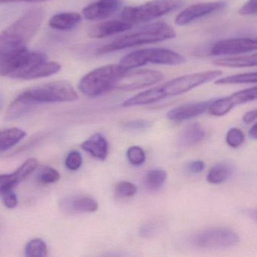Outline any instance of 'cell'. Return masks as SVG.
Wrapping results in <instances>:
<instances>
[{"label":"cell","mask_w":257,"mask_h":257,"mask_svg":"<svg viewBox=\"0 0 257 257\" xmlns=\"http://www.w3.org/2000/svg\"><path fill=\"white\" fill-rule=\"evenodd\" d=\"M42 9H32L22 15L0 34V60L27 49L44 20Z\"/></svg>","instance_id":"obj_2"},{"label":"cell","mask_w":257,"mask_h":257,"mask_svg":"<svg viewBox=\"0 0 257 257\" xmlns=\"http://www.w3.org/2000/svg\"><path fill=\"white\" fill-rule=\"evenodd\" d=\"M121 4L120 0H97L87 6L82 10V15L88 21L103 20L116 13Z\"/></svg>","instance_id":"obj_14"},{"label":"cell","mask_w":257,"mask_h":257,"mask_svg":"<svg viewBox=\"0 0 257 257\" xmlns=\"http://www.w3.org/2000/svg\"><path fill=\"white\" fill-rule=\"evenodd\" d=\"M256 87L237 91L228 97H222L211 102L208 107L210 114L214 116H222L237 105L253 101L256 99Z\"/></svg>","instance_id":"obj_11"},{"label":"cell","mask_w":257,"mask_h":257,"mask_svg":"<svg viewBox=\"0 0 257 257\" xmlns=\"http://www.w3.org/2000/svg\"><path fill=\"white\" fill-rule=\"evenodd\" d=\"M61 207L68 213H93L98 209L97 201L85 195L64 198Z\"/></svg>","instance_id":"obj_17"},{"label":"cell","mask_w":257,"mask_h":257,"mask_svg":"<svg viewBox=\"0 0 257 257\" xmlns=\"http://www.w3.org/2000/svg\"><path fill=\"white\" fill-rule=\"evenodd\" d=\"M213 64L219 67L230 68H243V67H255L257 64L256 54L243 56L231 57V58H219L214 60Z\"/></svg>","instance_id":"obj_22"},{"label":"cell","mask_w":257,"mask_h":257,"mask_svg":"<svg viewBox=\"0 0 257 257\" xmlns=\"http://www.w3.org/2000/svg\"><path fill=\"white\" fill-rule=\"evenodd\" d=\"M50 0H0V6L5 4H18V3H42Z\"/></svg>","instance_id":"obj_41"},{"label":"cell","mask_w":257,"mask_h":257,"mask_svg":"<svg viewBox=\"0 0 257 257\" xmlns=\"http://www.w3.org/2000/svg\"><path fill=\"white\" fill-rule=\"evenodd\" d=\"M115 192L120 196L132 197L138 192V188L131 182L121 181L115 186Z\"/></svg>","instance_id":"obj_33"},{"label":"cell","mask_w":257,"mask_h":257,"mask_svg":"<svg viewBox=\"0 0 257 257\" xmlns=\"http://www.w3.org/2000/svg\"><path fill=\"white\" fill-rule=\"evenodd\" d=\"M205 136V132L199 123H192L186 126L179 137L180 147L188 148L201 142Z\"/></svg>","instance_id":"obj_21"},{"label":"cell","mask_w":257,"mask_h":257,"mask_svg":"<svg viewBox=\"0 0 257 257\" xmlns=\"http://www.w3.org/2000/svg\"><path fill=\"white\" fill-rule=\"evenodd\" d=\"M81 147L82 150L99 160L104 161L107 157L109 150L107 141L101 134H94L84 141Z\"/></svg>","instance_id":"obj_19"},{"label":"cell","mask_w":257,"mask_h":257,"mask_svg":"<svg viewBox=\"0 0 257 257\" xmlns=\"http://www.w3.org/2000/svg\"><path fill=\"white\" fill-rule=\"evenodd\" d=\"M211 102L212 100H210L185 103L171 109L167 114V116L170 120L174 121H183L191 119L204 113L208 109Z\"/></svg>","instance_id":"obj_15"},{"label":"cell","mask_w":257,"mask_h":257,"mask_svg":"<svg viewBox=\"0 0 257 257\" xmlns=\"http://www.w3.org/2000/svg\"><path fill=\"white\" fill-rule=\"evenodd\" d=\"M186 62L183 55L169 49L154 48L141 49L123 57L119 64L127 70H133L148 64L180 65Z\"/></svg>","instance_id":"obj_7"},{"label":"cell","mask_w":257,"mask_h":257,"mask_svg":"<svg viewBox=\"0 0 257 257\" xmlns=\"http://www.w3.org/2000/svg\"><path fill=\"white\" fill-rule=\"evenodd\" d=\"M150 125V122L145 119L130 120L123 124V127L128 130H144Z\"/></svg>","instance_id":"obj_35"},{"label":"cell","mask_w":257,"mask_h":257,"mask_svg":"<svg viewBox=\"0 0 257 257\" xmlns=\"http://www.w3.org/2000/svg\"><path fill=\"white\" fill-rule=\"evenodd\" d=\"M82 21V16L76 13H61L51 18L49 25L58 31H70L76 28Z\"/></svg>","instance_id":"obj_20"},{"label":"cell","mask_w":257,"mask_h":257,"mask_svg":"<svg viewBox=\"0 0 257 257\" xmlns=\"http://www.w3.org/2000/svg\"><path fill=\"white\" fill-rule=\"evenodd\" d=\"M61 67L58 63L49 61L48 60L33 64L29 68L24 71L18 79L22 80H32L48 77L56 74L61 70Z\"/></svg>","instance_id":"obj_18"},{"label":"cell","mask_w":257,"mask_h":257,"mask_svg":"<svg viewBox=\"0 0 257 257\" xmlns=\"http://www.w3.org/2000/svg\"><path fill=\"white\" fill-rule=\"evenodd\" d=\"M127 159L132 165L140 166L146 161L145 151L138 146H132L127 150Z\"/></svg>","instance_id":"obj_31"},{"label":"cell","mask_w":257,"mask_h":257,"mask_svg":"<svg viewBox=\"0 0 257 257\" xmlns=\"http://www.w3.org/2000/svg\"><path fill=\"white\" fill-rule=\"evenodd\" d=\"M156 231V225H152V224H147L141 228V234L143 237H148L153 235Z\"/></svg>","instance_id":"obj_39"},{"label":"cell","mask_w":257,"mask_h":257,"mask_svg":"<svg viewBox=\"0 0 257 257\" xmlns=\"http://www.w3.org/2000/svg\"><path fill=\"white\" fill-rule=\"evenodd\" d=\"M238 13L243 16H255L257 13L256 0H248L240 9Z\"/></svg>","instance_id":"obj_36"},{"label":"cell","mask_w":257,"mask_h":257,"mask_svg":"<svg viewBox=\"0 0 257 257\" xmlns=\"http://www.w3.org/2000/svg\"><path fill=\"white\" fill-rule=\"evenodd\" d=\"M256 49V41L250 38H233L221 40L212 46L210 54L213 56L249 53Z\"/></svg>","instance_id":"obj_13"},{"label":"cell","mask_w":257,"mask_h":257,"mask_svg":"<svg viewBox=\"0 0 257 257\" xmlns=\"http://www.w3.org/2000/svg\"><path fill=\"white\" fill-rule=\"evenodd\" d=\"M132 27V25L124 21H107L91 27L88 36L90 38L103 39L128 31Z\"/></svg>","instance_id":"obj_16"},{"label":"cell","mask_w":257,"mask_h":257,"mask_svg":"<svg viewBox=\"0 0 257 257\" xmlns=\"http://www.w3.org/2000/svg\"><path fill=\"white\" fill-rule=\"evenodd\" d=\"M48 60L47 55L40 52H30L28 49L0 60V76L16 79L24 70L36 63Z\"/></svg>","instance_id":"obj_9"},{"label":"cell","mask_w":257,"mask_h":257,"mask_svg":"<svg viewBox=\"0 0 257 257\" xmlns=\"http://www.w3.org/2000/svg\"><path fill=\"white\" fill-rule=\"evenodd\" d=\"M226 6L227 3L225 1L201 3L191 6L177 15L175 19L176 25L179 26H186L195 21L222 11Z\"/></svg>","instance_id":"obj_12"},{"label":"cell","mask_w":257,"mask_h":257,"mask_svg":"<svg viewBox=\"0 0 257 257\" xmlns=\"http://www.w3.org/2000/svg\"><path fill=\"white\" fill-rule=\"evenodd\" d=\"M59 172L49 166H44L40 168L37 172V178L39 183L42 184L48 185L56 183L60 180Z\"/></svg>","instance_id":"obj_30"},{"label":"cell","mask_w":257,"mask_h":257,"mask_svg":"<svg viewBox=\"0 0 257 257\" xmlns=\"http://www.w3.org/2000/svg\"><path fill=\"white\" fill-rule=\"evenodd\" d=\"M23 181V178L18 170L13 174L0 175V194L11 192L19 183Z\"/></svg>","instance_id":"obj_28"},{"label":"cell","mask_w":257,"mask_h":257,"mask_svg":"<svg viewBox=\"0 0 257 257\" xmlns=\"http://www.w3.org/2000/svg\"><path fill=\"white\" fill-rule=\"evenodd\" d=\"M163 79V73L157 70L143 69L132 71L130 70L120 78L115 84L114 89L124 91H135L156 85Z\"/></svg>","instance_id":"obj_10"},{"label":"cell","mask_w":257,"mask_h":257,"mask_svg":"<svg viewBox=\"0 0 257 257\" xmlns=\"http://www.w3.org/2000/svg\"><path fill=\"white\" fill-rule=\"evenodd\" d=\"M47 245L44 240L40 238L34 239L27 243L25 247V255L28 257L47 256Z\"/></svg>","instance_id":"obj_29"},{"label":"cell","mask_w":257,"mask_h":257,"mask_svg":"<svg viewBox=\"0 0 257 257\" xmlns=\"http://www.w3.org/2000/svg\"><path fill=\"white\" fill-rule=\"evenodd\" d=\"M166 171L161 169H154L148 171L144 178L146 187L151 191L160 189L167 180Z\"/></svg>","instance_id":"obj_26"},{"label":"cell","mask_w":257,"mask_h":257,"mask_svg":"<svg viewBox=\"0 0 257 257\" xmlns=\"http://www.w3.org/2000/svg\"><path fill=\"white\" fill-rule=\"evenodd\" d=\"M34 105L29 100L19 94L13 103L10 104L7 110V118L8 120L16 119L29 112Z\"/></svg>","instance_id":"obj_25"},{"label":"cell","mask_w":257,"mask_h":257,"mask_svg":"<svg viewBox=\"0 0 257 257\" xmlns=\"http://www.w3.org/2000/svg\"><path fill=\"white\" fill-rule=\"evenodd\" d=\"M233 174V167L228 162H219L215 165L207 174V181L211 184H220L228 180Z\"/></svg>","instance_id":"obj_24"},{"label":"cell","mask_w":257,"mask_h":257,"mask_svg":"<svg viewBox=\"0 0 257 257\" xmlns=\"http://www.w3.org/2000/svg\"><path fill=\"white\" fill-rule=\"evenodd\" d=\"M240 241L238 235L225 228H210L194 234L190 237V243L194 247L201 249H223L235 246Z\"/></svg>","instance_id":"obj_8"},{"label":"cell","mask_w":257,"mask_h":257,"mask_svg":"<svg viewBox=\"0 0 257 257\" xmlns=\"http://www.w3.org/2000/svg\"><path fill=\"white\" fill-rule=\"evenodd\" d=\"M256 117L257 111L256 109H254V110L249 111V112L245 113L242 117V120H243V122L249 124L255 121Z\"/></svg>","instance_id":"obj_40"},{"label":"cell","mask_w":257,"mask_h":257,"mask_svg":"<svg viewBox=\"0 0 257 257\" xmlns=\"http://www.w3.org/2000/svg\"><path fill=\"white\" fill-rule=\"evenodd\" d=\"M183 5L181 0H152L138 7H125L121 18L132 25L147 23L177 11Z\"/></svg>","instance_id":"obj_5"},{"label":"cell","mask_w":257,"mask_h":257,"mask_svg":"<svg viewBox=\"0 0 257 257\" xmlns=\"http://www.w3.org/2000/svg\"><path fill=\"white\" fill-rule=\"evenodd\" d=\"M245 136L240 129L233 127L228 131L226 135L227 144L231 148H237L244 142Z\"/></svg>","instance_id":"obj_32"},{"label":"cell","mask_w":257,"mask_h":257,"mask_svg":"<svg viewBox=\"0 0 257 257\" xmlns=\"http://www.w3.org/2000/svg\"><path fill=\"white\" fill-rule=\"evenodd\" d=\"M20 94L35 106L39 103L75 101L78 99L77 93L66 81H56L33 87Z\"/></svg>","instance_id":"obj_6"},{"label":"cell","mask_w":257,"mask_h":257,"mask_svg":"<svg viewBox=\"0 0 257 257\" xmlns=\"http://www.w3.org/2000/svg\"><path fill=\"white\" fill-rule=\"evenodd\" d=\"M219 70H207L200 73L183 75L168 81L166 83L139 93L124 100V107L151 104L168 97L181 95L200 85L218 79L222 76Z\"/></svg>","instance_id":"obj_1"},{"label":"cell","mask_w":257,"mask_h":257,"mask_svg":"<svg viewBox=\"0 0 257 257\" xmlns=\"http://www.w3.org/2000/svg\"><path fill=\"white\" fill-rule=\"evenodd\" d=\"M128 71L120 64L98 67L82 78L79 88L84 95L96 97L114 89L120 78Z\"/></svg>","instance_id":"obj_4"},{"label":"cell","mask_w":257,"mask_h":257,"mask_svg":"<svg viewBox=\"0 0 257 257\" xmlns=\"http://www.w3.org/2000/svg\"><path fill=\"white\" fill-rule=\"evenodd\" d=\"M176 37L174 28L164 22L145 25L138 31L115 39L97 50V55H105L116 51L136 47L141 45L159 43Z\"/></svg>","instance_id":"obj_3"},{"label":"cell","mask_w":257,"mask_h":257,"mask_svg":"<svg viewBox=\"0 0 257 257\" xmlns=\"http://www.w3.org/2000/svg\"><path fill=\"white\" fill-rule=\"evenodd\" d=\"M257 82V74L254 73H241L232 75L226 77L216 79V85H236V84H255Z\"/></svg>","instance_id":"obj_27"},{"label":"cell","mask_w":257,"mask_h":257,"mask_svg":"<svg viewBox=\"0 0 257 257\" xmlns=\"http://www.w3.org/2000/svg\"><path fill=\"white\" fill-rule=\"evenodd\" d=\"M3 105V100L2 98H1V97H0V109H1V107H2Z\"/></svg>","instance_id":"obj_43"},{"label":"cell","mask_w":257,"mask_h":257,"mask_svg":"<svg viewBox=\"0 0 257 257\" xmlns=\"http://www.w3.org/2000/svg\"><path fill=\"white\" fill-rule=\"evenodd\" d=\"M188 171L192 174H200L205 168V164L201 160L193 161L187 167Z\"/></svg>","instance_id":"obj_38"},{"label":"cell","mask_w":257,"mask_h":257,"mask_svg":"<svg viewBox=\"0 0 257 257\" xmlns=\"http://www.w3.org/2000/svg\"><path fill=\"white\" fill-rule=\"evenodd\" d=\"M249 135L252 139H257V124H254L249 129Z\"/></svg>","instance_id":"obj_42"},{"label":"cell","mask_w":257,"mask_h":257,"mask_svg":"<svg viewBox=\"0 0 257 257\" xmlns=\"http://www.w3.org/2000/svg\"><path fill=\"white\" fill-rule=\"evenodd\" d=\"M82 164V157L77 151L69 153L65 161L66 167L71 171H76L80 168Z\"/></svg>","instance_id":"obj_34"},{"label":"cell","mask_w":257,"mask_h":257,"mask_svg":"<svg viewBox=\"0 0 257 257\" xmlns=\"http://www.w3.org/2000/svg\"><path fill=\"white\" fill-rule=\"evenodd\" d=\"M26 136V133L18 127H10L0 131V153L15 147Z\"/></svg>","instance_id":"obj_23"},{"label":"cell","mask_w":257,"mask_h":257,"mask_svg":"<svg viewBox=\"0 0 257 257\" xmlns=\"http://www.w3.org/2000/svg\"><path fill=\"white\" fill-rule=\"evenodd\" d=\"M4 203L9 209H14L18 205L17 195L14 192H9L4 194Z\"/></svg>","instance_id":"obj_37"}]
</instances>
